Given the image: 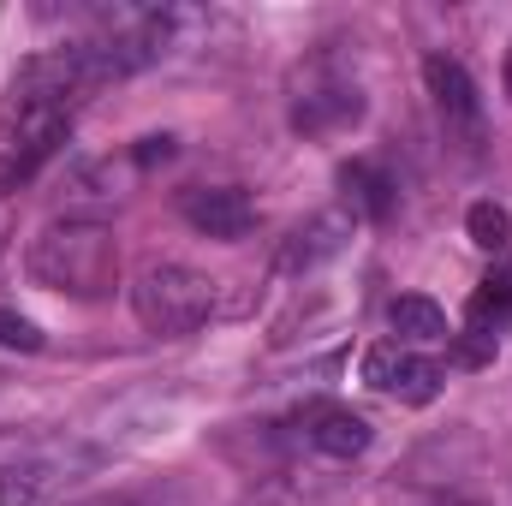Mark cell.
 Instances as JSON below:
<instances>
[{
    "label": "cell",
    "instance_id": "cell-16",
    "mask_svg": "<svg viewBox=\"0 0 512 506\" xmlns=\"http://www.w3.org/2000/svg\"><path fill=\"white\" fill-rule=\"evenodd\" d=\"M173 155V137H143L137 143V167H155V161H167Z\"/></svg>",
    "mask_w": 512,
    "mask_h": 506
},
{
    "label": "cell",
    "instance_id": "cell-15",
    "mask_svg": "<svg viewBox=\"0 0 512 506\" xmlns=\"http://www.w3.org/2000/svg\"><path fill=\"white\" fill-rule=\"evenodd\" d=\"M489 358H495V340H483V334L459 340V364H489Z\"/></svg>",
    "mask_w": 512,
    "mask_h": 506
},
{
    "label": "cell",
    "instance_id": "cell-14",
    "mask_svg": "<svg viewBox=\"0 0 512 506\" xmlns=\"http://www.w3.org/2000/svg\"><path fill=\"white\" fill-rule=\"evenodd\" d=\"M0 346H6V352H42V328H36L30 316H18V310L0 304Z\"/></svg>",
    "mask_w": 512,
    "mask_h": 506
},
{
    "label": "cell",
    "instance_id": "cell-5",
    "mask_svg": "<svg viewBox=\"0 0 512 506\" xmlns=\"http://www.w3.org/2000/svg\"><path fill=\"white\" fill-rule=\"evenodd\" d=\"M179 215H185L203 239H221V245L245 239V233L256 227V209H251V197H245L239 185H197V191L179 197Z\"/></svg>",
    "mask_w": 512,
    "mask_h": 506
},
{
    "label": "cell",
    "instance_id": "cell-2",
    "mask_svg": "<svg viewBox=\"0 0 512 506\" xmlns=\"http://www.w3.org/2000/svg\"><path fill=\"white\" fill-rule=\"evenodd\" d=\"M131 310L161 340L197 334L215 316V280L197 274V268H185V262H143L137 280H131Z\"/></svg>",
    "mask_w": 512,
    "mask_h": 506
},
{
    "label": "cell",
    "instance_id": "cell-7",
    "mask_svg": "<svg viewBox=\"0 0 512 506\" xmlns=\"http://www.w3.org/2000/svg\"><path fill=\"white\" fill-rule=\"evenodd\" d=\"M346 239H352V215H346V209H322V215H310V221L286 239V251H280V274H310V268L334 262V256L346 251Z\"/></svg>",
    "mask_w": 512,
    "mask_h": 506
},
{
    "label": "cell",
    "instance_id": "cell-10",
    "mask_svg": "<svg viewBox=\"0 0 512 506\" xmlns=\"http://www.w3.org/2000/svg\"><path fill=\"white\" fill-rule=\"evenodd\" d=\"M72 137V126H54V131H36V137H18V143H6V155H0V197H12L18 185H30L54 155H60V143Z\"/></svg>",
    "mask_w": 512,
    "mask_h": 506
},
{
    "label": "cell",
    "instance_id": "cell-11",
    "mask_svg": "<svg viewBox=\"0 0 512 506\" xmlns=\"http://www.w3.org/2000/svg\"><path fill=\"white\" fill-rule=\"evenodd\" d=\"M340 191H346V215L358 221H387L393 215V179H387L376 161H346L340 167Z\"/></svg>",
    "mask_w": 512,
    "mask_h": 506
},
{
    "label": "cell",
    "instance_id": "cell-12",
    "mask_svg": "<svg viewBox=\"0 0 512 506\" xmlns=\"http://www.w3.org/2000/svg\"><path fill=\"white\" fill-rule=\"evenodd\" d=\"M387 328L399 334V346H435V340H447V310L435 298L405 292V298L387 304Z\"/></svg>",
    "mask_w": 512,
    "mask_h": 506
},
{
    "label": "cell",
    "instance_id": "cell-8",
    "mask_svg": "<svg viewBox=\"0 0 512 506\" xmlns=\"http://www.w3.org/2000/svg\"><path fill=\"white\" fill-rule=\"evenodd\" d=\"M364 120V96L352 84H322V90H304L292 102V126L298 131H334V126H352Z\"/></svg>",
    "mask_w": 512,
    "mask_h": 506
},
{
    "label": "cell",
    "instance_id": "cell-6",
    "mask_svg": "<svg viewBox=\"0 0 512 506\" xmlns=\"http://www.w3.org/2000/svg\"><path fill=\"white\" fill-rule=\"evenodd\" d=\"M298 423H304V441H310L316 453H328V459H358V453L370 447V417H358L352 405L316 399V405L298 411Z\"/></svg>",
    "mask_w": 512,
    "mask_h": 506
},
{
    "label": "cell",
    "instance_id": "cell-1",
    "mask_svg": "<svg viewBox=\"0 0 512 506\" xmlns=\"http://www.w3.org/2000/svg\"><path fill=\"white\" fill-rule=\"evenodd\" d=\"M24 268L60 298H108L120 286V239L102 221H48L30 239Z\"/></svg>",
    "mask_w": 512,
    "mask_h": 506
},
{
    "label": "cell",
    "instance_id": "cell-3",
    "mask_svg": "<svg viewBox=\"0 0 512 506\" xmlns=\"http://www.w3.org/2000/svg\"><path fill=\"white\" fill-rule=\"evenodd\" d=\"M423 84H429V102H435V114H441L447 143H459L465 155H477V149H483V96H477L471 72H465L453 54H429V60H423Z\"/></svg>",
    "mask_w": 512,
    "mask_h": 506
},
{
    "label": "cell",
    "instance_id": "cell-13",
    "mask_svg": "<svg viewBox=\"0 0 512 506\" xmlns=\"http://www.w3.org/2000/svg\"><path fill=\"white\" fill-rule=\"evenodd\" d=\"M465 233H471V245L489 256H501L512 245V215L501 203H471V215H465Z\"/></svg>",
    "mask_w": 512,
    "mask_h": 506
},
{
    "label": "cell",
    "instance_id": "cell-9",
    "mask_svg": "<svg viewBox=\"0 0 512 506\" xmlns=\"http://www.w3.org/2000/svg\"><path fill=\"white\" fill-rule=\"evenodd\" d=\"M465 322H471V334H483V340H495L512 322V256H501V262L477 280V292H471V304H465Z\"/></svg>",
    "mask_w": 512,
    "mask_h": 506
},
{
    "label": "cell",
    "instance_id": "cell-4",
    "mask_svg": "<svg viewBox=\"0 0 512 506\" xmlns=\"http://www.w3.org/2000/svg\"><path fill=\"white\" fill-rule=\"evenodd\" d=\"M364 381L399 399V405H429L441 393V364H429L417 346H399V340H382L364 352Z\"/></svg>",
    "mask_w": 512,
    "mask_h": 506
},
{
    "label": "cell",
    "instance_id": "cell-17",
    "mask_svg": "<svg viewBox=\"0 0 512 506\" xmlns=\"http://www.w3.org/2000/svg\"><path fill=\"white\" fill-rule=\"evenodd\" d=\"M501 84H507V96H512V48H507V66H501Z\"/></svg>",
    "mask_w": 512,
    "mask_h": 506
}]
</instances>
